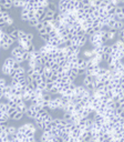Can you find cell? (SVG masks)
I'll use <instances>...</instances> for the list:
<instances>
[{
    "instance_id": "cell-1",
    "label": "cell",
    "mask_w": 124,
    "mask_h": 142,
    "mask_svg": "<svg viewBox=\"0 0 124 142\" xmlns=\"http://www.w3.org/2000/svg\"><path fill=\"white\" fill-rule=\"evenodd\" d=\"M24 114H27V117L30 118V119H32V120H35L36 117H37V111L35 109V104H32V103H30L29 104V107H28V110L26 111V113Z\"/></svg>"
},
{
    "instance_id": "cell-2",
    "label": "cell",
    "mask_w": 124,
    "mask_h": 142,
    "mask_svg": "<svg viewBox=\"0 0 124 142\" xmlns=\"http://www.w3.org/2000/svg\"><path fill=\"white\" fill-rule=\"evenodd\" d=\"M24 50L22 49V48L20 46H17L14 47L12 50H11V57L13 58H17V57H22V54H23Z\"/></svg>"
},
{
    "instance_id": "cell-3",
    "label": "cell",
    "mask_w": 124,
    "mask_h": 142,
    "mask_svg": "<svg viewBox=\"0 0 124 142\" xmlns=\"http://www.w3.org/2000/svg\"><path fill=\"white\" fill-rule=\"evenodd\" d=\"M55 14H57V11H53V10H50V9H46V19L48 20H52L54 19Z\"/></svg>"
},
{
    "instance_id": "cell-4",
    "label": "cell",
    "mask_w": 124,
    "mask_h": 142,
    "mask_svg": "<svg viewBox=\"0 0 124 142\" xmlns=\"http://www.w3.org/2000/svg\"><path fill=\"white\" fill-rule=\"evenodd\" d=\"M14 63H16V61H14V59H13L12 57H11V56H10V57H8L5 61H3V65L7 66V67H9V68H11V69L13 68Z\"/></svg>"
},
{
    "instance_id": "cell-5",
    "label": "cell",
    "mask_w": 124,
    "mask_h": 142,
    "mask_svg": "<svg viewBox=\"0 0 124 142\" xmlns=\"http://www.w3.org/2000/svg\"><path fill=\"white\" fill-rule=\"evenodd\" d=\"M0 5L2 6V8L5 9V10H9V9H11L13 7L12 2L7 1V0H1V1H0Z\"/></svg>"
},
{
    "instance_id": "cell-6",
    "label": "cell",
    "mask_w": 124,
    "mask_h": 142,
    "mask_svg": "<svg viewBox=\"0 0 124 142\" xmlns=\"http://www.w3.org/2000/svg\"><path fill=\"white\" fill-rule=\"evenodd\" d=\"M23 115H24L23 112H19V111H17L14 114L11 115L10 119H11V120H14V121H19V120H21V119L23 118Z\"/></svg>"
},
{
    "instance_id": "cell-7",
    "label": "cell",
    "mask_w": 124,
    "mask_h": 142,
    "mask_svg": "<svg viewBox=\"0 0 124 142\" xmlns=\"http://www.w3.org/2000/svg\"><path fill=\"white\" fill-rule=\"evenodd\" d=\"M1 72H2V74H5V76L10 77L11 73H12V69L9 68V67H7V66H5V65H2V67H1Z\"/></svg>"
},
{
    "instance_id": "cell-8",
    "label": "cell",
    "mask_w": 124,
    "mask_h": 142,
    "mask_svg": "<svg viewBox=\"0 0 124 142\" xmlns=\"http://www.w3.org/2000/svg\"><path fill=\"white\" fill-rule=\"evenodd\" d=\"M28 103L27 102H22L21 104H19V106L17 107V111L19 112H23V113H26V111L28 110Z\"/></svg>"
},
{
    "instance_id": "cell-9",
    "label": "cell",
    "mask_w": 124,
    "mask_h": 142,
    "mask_svg": "<svg viewBox=\"0 0 124 142\" xmlns=\"http://www.w3.org/2000/svg\"><path fill=\"white\" fill-rule=\"evenodd\" d=\"M10 109V106L8 102H3V101H0V111L2 112H8V110Z\"/></svg>"
},
{
    "instance_id": "cell-10",
    "label": "cell",
    "mask_w": 124,
    "mask_h": 142,
    "mask_svg": "<svg viewBox=\"0 0 124 142\" xmlns=\"http://www.w3.org/2000/svg\"><path fill=\"white\" fill-rule=\"evenodd\" d=\"M17 131H18V129L17 128H14V127H9L8 125V128H7V130H6V132L9 134V136H16V133H17Z\"/></svg>"
},
{
    "instance_id": "cell-11",
    "label": "cell",
    "mask_w": 124,
    "mask_h": 142,
    "mask_svg": "<svg viewBox=\"0 0 124 142\" xmlns=\"http://www.w3.org/2000/svg\"><path fill=\"white\" fill-rule=\"evenodd\" d=\"M52 120H53V117H52V114H51V113H48L46 117L43 118V121H42V122L47 125V124H49V123H51Z\"/></svg>"
},
{
    "instance_id": "cell-12",
    "label": "cell",
    "mask_w": 124,
    "mask_h": 142,
    "mask_svg": "<svg viewBox=\"0 0 124 142\" xmlns=\"http://www.w3.org/2000/svg\"><path fill=\"white\" fill-rule=\"evenodd\" d=\"M10 37L16 41H18V39H19V30H18V29H14V30L10 33Z\"/></svg>"
},
{
    "instance_id": "cell-13",
    "label": "cell",
    "mask_w": 124,
    "mask_h": 142,
    "mask_svg": "<svg viewBox=\"0 0 124 142\" xmlns=\"http://www.w3.org/2000/svg\"><path fill=\"white\" fill-rule=\"evenodd\" d=\"M5 20H6V25L8 26V27H11V26L14 23V20H13V18L11 17V16H9L8 18H6Z\"/></svg>"
},
{
    "instance_id": "cell-14",
    "label": "cell",
    "mask_w": 124,
    "mask_h": 142,
    "mask_svg": "<svg viewBox=\"0 0 124 142\" xmlns=\"http://www.w3.org/2000/svg\"><path fill=\"white\" fill-rule=\"evenodd\" d=\"M39 22H40L39 19H37V18H33V19H30V21L28 22V23H29L30 26H31V27H36V26L38 25Z\"/></svg>"
},
{
    "instance_id": "cell-15",
    "label": "cell",
    "mask_w": 124,
    "mask_h": 142,
    "mask_svg": "<svg viewBox=\"0 0 124 142\" xmlns=\"http://www.w3.org/2000/svg\"><path fill=\"white\" fill-rule=\"evenodd\" d=\"M22 58H23V60H24V61H29V60H30V58H31V53H29L28 51H24V52H23V54H22Z\"/></svg>"
},
{
    "instance_id": "cell-16",
    "label": "cell",
    "mask_w": 124,
    "mask_h": 142,
    "mask_svg": "<svg viewBox=\"0 0 124 142\" xmlns=\"http://www.w3.org/2000/svg\"><path fill=\"white\" fill-rule=\"evenodd\" d=\"M48 9L53 10V11H57V10H58V6L55 5V3H53L52 1H50V3H49V6H48Z\"/></svg>"
},
{
    "instance_id": "cell-17",
    "label": "cell",
    "mask_w": 124,
    "mask_h": 142,
    "mask_svg": "<svg viewBox=\"0 0 124 142\" xmlns=\"http://www.w3.org/2000/svg\"><path fill=\"white\" fill-rule=\"evenodd\" d=\"M9 16H10V14H9V12H8V10H5V9H3L1 12H0V18H5V19H6V18H8Z\"/></svg>"
},
{
    "instance_id": "cell-18",
    "label": "cell",
    "mask_w": 124,
    "mask_h": 142,
    "mask_svg": "<svg viewBox=\"0 0 124 142\" xmlns=\"http://www.w3.org/2000/svg\"><path fill=\"white\" fill-rule=\"evenodd\" d=\"M0 44H1V49H2V50H5V51L9 50V49H10V47H11L10 44H8L7 42H1Z\"/></svg>"
},
{
    "instance_id": "cell-19",
    "label": "cell",
    "mask_w": 124,
    "mask_h": 142,
    "mask_svg": "<svg viewBox=\"0 0 124 142\" xmlns=\"http://www.w3.org/2000/svg\"><path fill=\"white\" fill-rule=\"evenodd\" d=\"M7 128H8V124H7V122H1V123H0V132L6 131Z\"/></svg>"
},
{
    "instance_id": "cell-20",
    "label": "cell",
    "mask_w": 124,
    "mask_h": 142,
    "mask_svg": "<svg viewBox=\"0 0 124 142\" xmlns=\"http://www.w3.org/2000/svg\"><path fill=\"white\" fill-rule=\"evenodd\" d=\"M40 37H41V39H42L44 42H49V41H50V35H49V33H46V35L40 36Z\"/></svg>"
},
{
    "instance_id": "cell-21",
    "label": "cell",
    "mask_w": 124,
    "mask_h": 142,
    "mask_svg": "<svg viewBox=\"0 0 124 142\" xmlns=\"http://www.w3.org/2000/svg\"><path fill=\"white\" fill-rule=\"evenodd\" d=\"M16 112H17V108H14V107H10V109L8 110V112H7V113H8V114L10 115V117H11V115L14 114Z\"/></svg>"
},
{
    "instance_id": "cell-22",
    "label": "cell",
    "mask_w": 124,
    "mask_h": 142,
    "mask_svg": "<svg viewBox=\"0 0 124 142\" xmlns=\"http://www.w3.org/2000/svg\"><path fill=\"white\" fill-rule=\"evenodd\" d=\"M7 84H8V83H7V81H6L5 78H0V88H2V89H3Z\"/></svg>"
},
{
    "instance_id": "cell-23",
    "label": "cell",
    "mask_w": 124,
    "mask_h": 142,
    "mask_svg": "<svg viewBox=\"0 0 124 142\" xmlns=\"http://www.w3.org/2000/svg\"><path fill=\"white\" fill-rule=\"evenodd\" d=\"M36 50H37V49H36L35 44H33V43H32V44H31V46H30V47H29V48H28V49H27V50H26V51H28V52H29V53H33V52H35Z\"/></svg>"
},
{
    "instance_id": "cell-24",
    "label": "cell",
    "mask_w": 124,
    "mask_h": 142,
    "mask_svg": "<svg viewBox=\"0 0 124 142\" xmlns=\"http://www.w3.org/2000/svg\"><path fill=\"white\" fill-rule=\"evenodd\" d=\"M20 17H21V20H22V21L29 22V20H30V18H29L28 14H20Z\"/></svg>"
},
{
    "instance_id": "cell-25",
    "label": "cell",
    "mask_w": 124,
    "mask_h": 142,
    "mask_svg": "<svg viewBox=\"0 0 124 142\" xmlns=\"http://www.w3.org/2000/svg\"><path fill=\"white\" fill-rule=\"evenodd\" d=\"M43 28H44V26H43L42 22H39V23H38V25H37L36 27H35V29H36L37 31H40L41 29H43Z\"/></svg>"
},
{
    "instance_id": "cell-26",
    "label": "cell",
    "mask_w": 124,
    "mask_h": 142,
    "mask_svg": "<svg viewBox=\"0 0 124 142\" xmlns=\"http://www.w3.org/2000/svg\"><path fill=\"white\" fill-rule=\"evenodd\" d=\"M44 28H46V30H47V33H50L51 31L54 30V27L52 25H49V26H47V27H44Z\"/></svg>"
},
{
    "instance_id": "cell-27",
    "label": "cell",
    "mask_w": 124,
    "mask_h": 142,
    "mask_svg": "<svg viewBox=\"0 0 124 142\" xmlns=\"http://www.w3.org/2000/svg\"><path fill=\"white\" fill-rule=\"evenodd\" d=\"M33 38H35V35H33V33H27V40L28 41H31L32 42V40H33Z\"/></svg>"
},
{
    "instance_id": "cell-28",
    "label": "cell",
    "mask_w": 124,
    "mask_h": 142,
    "mask_svg": "<svg viewBox=\"0 0 124 142\" xmlns=\"http://www.w3.org/2000/svg\"><path fill=\"white\" fill-rule=\"evenodd\" d=\"M30 9L29 8H22L21 9V14H29Z\"/></svg>"
},
{
    "instance_id": "cell-29",
    "label": "cell",
    "mask_w": 124,
    "mask_h": 142,
    "mask_svg": "<svg viewBox=\"0 0 124 142\" xmlns=\"http://www.w3.org/2000/svg\"><path fill=\"white\" fill-rule=\"evenodd\" d=\"M35 72V70L31 68H27V76H32V73Z\"/></svg>"
},
{
    "instance_id": "cell-30",
    "label": "cell",
    "mask_w": 124,
    "mask_h": 142,
    "mask_svg": "<svg viewBox=\"0 0 124 142\" xmlns=\"http://www.w3.org/2000/svg\"><path fill=\"white\" fill-rule=\"evenodd\" d=\"M38 33H39V35H40V36H43V35H46V33H47V30H46V28L41 29V30H40V31H38Z\"/></svg>"
},
{
    "instance_id": "cell-31",
    "label": "cell",
    "mask_w": 124,
    "mask_h": 142,
    "mask_svg": "<svg viewBox=\"0 0 124 142\" xmlns=\"http://www.w3.org/2000/svg\"><path fill=\"white\" fill-rule=\"evenodd\" d=\"M13 30H14V29L12 28V26H11V27H7V31H6V32H7V33H8V35H10V33H11V32H12Z\"/></svg>"
},
{
    "instance_id": "cell-32",
    "label": "cell",
    "mask_w": 124,
    "mask_h": 142,
    "mask_svg": "<svg viewBox=\"0 0 124 142\" xmlns=\"http://www.w3.org/2000/svg\"><path fill=\"white\" fill-rule=\"evenodd\" d=\"M21 65H20V63H18V62H16V63H14V66H13V68L12 69H14V70H17L18 68H19V67H20Z\"/></svg>"
},
{
    "instance_id": "cell-33",
    "label": "cell",
    "mask_w": 124,
    "mask_h": 142,
    "mask_svg": "<svg viewBox=\"0 0 124 142\" xmlns=\"http://www.w3.org/2000/svg\"><path fill=\"white\" fill-rule=\"evenodd\" d=\"M2 10H3V8H2V6H1V5H0V12H1V11H2Z\"/></svg>"
},
{
    "instance_id": "cell-34",
    "label": "cell",
    "mask_w": 124,
    "mask_h": 142,
    "mask_svg": "<svg viewBox=\"0 0 124 142\" xmlns=\"http://www.w3.org/2000/svg\"><path fill=\"white\" fill-rule=\"evenodd\" d=\"M0 49H1V44H0Z\"/></svg>"
},
{
    "instance_id": "cell-35",
    "label": "cell",
    "mask_w": 124,
    "mask_h": 142,
    "mask_svg": "<svg viewBox=\"0 0 124 142\" xmlns=\"http://www.w3.org/2000/svg\"><path fill=\"white\" fill-rule=\"evenodd\" d=\"M1 100H2V99H1V98H0V101H1Z\"/></svg>"
}]
</instances>
